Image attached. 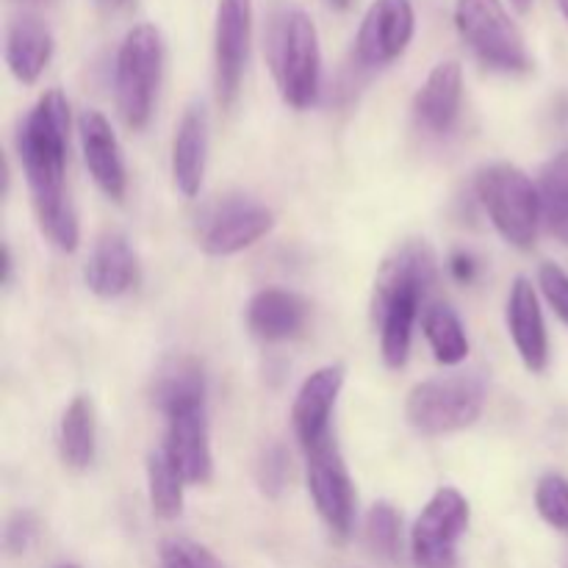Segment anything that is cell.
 Wrapping results in <instances>:
<instances>
[{"mask_svg":"<svg viewBox=\"0 0 568 568\" xmlns=\"http://www.w3.org/2000/svg\"><path fill=\"white\" fill-rule=\"evenodd\" d=\"M67 148H70V103L50 89L37 100L17 131V155L31 189L33 214L50 244L72 253L81 239L75 205L67 192Z\"/></svg>","mask_w":568,"mask_h":568,"instance_id":"1","label":"cell"},{"mask_svg":"<svg viewBox=\"0 0 568 568\" xmlns=\"http://www.w3.org/2000/svg\"><path fill=\"white\" fill-rule=\"evenodd\" d=\"M436 281V253L430 244L419 239L399 244L377 270L372 316L381 331V355L388 369H403L408 364L414 325Z\"/></svg>","mask_w":568,"mask_h":568,"instance_id":"2","label":"cell"},{"mask_svg":"<svg viewBox=\"0 0 568 568\" xmlns=\"http://www.w3.org/2000/svg\"><path fill=\"white\" fill-rule=\"evenodd\" d=\"M477 197L499 236L516 250H532L544 225L538 186L525 170L499 161L477 172Z\"/></svg>","mask_w":568,"mask_h":568,"instance_id":"3","label":"cell"},{"mask_svg":"<svg viewBox=\"0 0 568 568\" xmlns=\"http://www.w3.org/2000/svg\"><path fill=\"white\" fill-rule=\"evenodd\" d=\"M486 408V381L477 372L430 377L410 388L405 419L422 436H449L466 430Z\"/></svg>","mask_w":568,"mask_h":568,"instance_id":"4","label":"cell"},{"mask_svg":"<svg viewBox=\"0 0 568 568\" xmlns=\"http://www.w3.org/2000/svg\"><path fill=\"white\" fill-rule=\"evenodd\" d=\"M164 72V39L150 22H139L122 39L114 64V100L122 122L142 131L153 114Z\"/></svg>","mask_w":568,"mask_h":568,"instance_id":"5","label":"cell"},{"mask_svg":"<svg viewBox=\"0 0 568 568\" xmlns=\"http://www.w3.org/2000/svg\"><path fill=\"white\" fill-rule=\"evenodd\" d=\"M275 78L283 103L305 111L320 98L322 50L314 20L303 9L283 14L275 31Z\"/></svg>","mask_w":568,"mask_h":568,"instance_id":"6","label":"cell"},{"mask_svg":"<svg viewBox=\"0 0 568 568\" xmlns=\"http://www.w3.org/2000/svg\"><path fill=\"white\" fill-rule=\"evenodd\" d=\"M455 28L491 70L527 72L532 67L525 37L503 0H455Z\"/></svg>","mask_w":568,"mask_h":568,"instance_id":"7","label":"cell"},{"mask_svg":"<svg viewBox=\"0 0 568 568\" xmlns=\"http://www.w3.org/2000/svg\"><path fill=\"white\" fill-rule=\"evenodd\" d=\"M469 499L458 488H438L416 516L410 530V555L419 568H455L458 544L469 530Z\"/></svg>","mask_w":568,"mask_h":568,"instance_id":"8","label":"cell"},{"mask_svg":"<svg viewBox=\"0 0 568 568\" xmlns=\"http://www.w3.org/2000/svg\"><path fill=\"white\" fill-rule=\"evenodd\" d=\"M275 227V214L264 203L244 194L216 200L197 222V244L214 258H227L253 247Z\"/></svg>","mask_w":568,"mask_h":568,"instance_id":"9","label":"cell"},{"mask_svg":"<svg viewBox=\"0 0 568 568\" xmlns=\"http://www.w3.org/2000/svg\"><path fill=\"white\" fill-rule=\"evenodd\" d=\"M305 475H308V494L314 499L316 514L336 538H349L355 527V494L353 477L344 464L342 449L336 447L333 436L320 447L305 453Z\"/></svg>","mask_w":568,"mask_h":568,"instance_id":"10","label":"cell"},{"mask_svg":"<svg viewBox=\"0 0 568 568\" xmlns=\"http://www.w3.org/2000/svg\"><path fill=\"white\" fill-rule=\"evenodd\" d=\"M253 33V6L250 0H220L214 28V75L216 98L231 109L242 89L244 67Z\"/></svg>","mask_w":568,"mask_h":568,"instance_id":"11","label":"cell"},{"mask_svg":"<svg viewBox=\"0 0 568 568\" xmlns=\"http://www.w3.org/2000/svg\"><path fill=\"white\" fill-rule=\"evenodd\" d=\"M416 31L410 0H375L355 39V55L364 67H386L408 50Z\"/></svg>","mask_w":568,"mask_h":568,"instance_id":"12","label":"cell"},{"mask_svg":"<svg viewBox=\"0 0 568 568\" xmlns=\"http://www.w3.org/2000/svg\"><path fill=\"white\" fill-rule=\"evenodd\" d=\"M161 447L170 453L189 486H209L214 477V453L205 403L183 405L166 414V438Z\"/></svg>","mask_w":568,"mask_h":568,"instance_id":"13","label":"cell"},{"mask_svg":"<svg viewBox=\"0 0 568 568\" xmlns=\"http://www.w3.org/2000/svg\"><path fill=\"white\" fill-rule=\"evenodd\" d=\"M344 388V366L331 364L311 372L300 386L297 397L292 405V427L300 447L308 449L320 447L322 442L333 436L331 419L336 410L338 394Z\"/></svg>","mask_w":568,"mask_h":568,"instance_id":"14","label":"cell"},{"mask_svg":"<svg viewBox=\"0 0 568 568\" xmlns=\"http://www.w3.org/2000/svg\"><path fill=\"white\" fill-rule=\"evenodd\" d=\"M78 133H81L83 161H87L92 181L98 183L105 197L120 203L128 189V170L125 159H122L120 139H116L111 122L100 111L89 109L78 120Z\"/></svg>","mask_w":568,"mask_h":568,"instance_id":"15","label":"cell"},{"mask_svg":"<svg viewBox=\"0 0 568 568\" xmlns=\"http://www.w3.org/2000/svg\"><path fill=\"white\" fill-rule=\"evenodd\" d=\"M508 333L519 353L521 364L530 372H544L549 364V336L544 322L541 303H538L536 286L527 277H516L508 294V311H505Z\"/></svg>","mask_w":568,"mask_h":568,"instance_id":"16","label":"cell"},{"mask_svg":"<svg viewBox=\"0 0 568 568\" xmlns=\"http://www.w3.org/2000/svg\"><path fill=\"white\" fill-rule=\"evenodd\" d=\"M464 103V70L458 61H442L430 70L414 98V116L425 131L449 133Z\"/></svg>","mask_w":568,"mask_h":568,"instance_id":"17","label":"cell"},{"mask_svg":"<svg viewBox=\"0 0 568 568\" xmlns=\"http://www.w3.org/2000/svg\"><path fill=\"white\" fill-rule=\"evenodd\" d=\"M209 164V114L203 105H189L172 139V181L183 197H194L203 189Z\"/></svg>","mask_w":568,"mask_h":568,"instance_id":"18","label":"cell"},{"mask_svg":"<svg viewBox=\"0 0 568 568\" xmlns=\"http://www.w3.org/2000/svg\"><path fill=\"white\" fill-rule=\"evenodd\" d=\"M308 322V303L286 288H261L247 303V327L261 342L300 336Z\"/></svg>","mask_w":568,"mask_h":568,"instance_id":"19","label":"cell"},{"mask_svg":"<svg viewBox=\"0 0 568 568\" xmlns=\"http://www.w3.org/2000/svg\"><path fill=\"white\" fill-rule=\"evenodd\" d=\"M89 292L103 300L122 297L136 283V255L122 233H103L94 242L92 255L83 270Z\"/></svg>","mask_w":568,"mask_h":568,"instance_id":"20","label":"cell"},{"mask_svg":"<svg viewBox=\"0 0 568 568\" xmlns=\"http://www.w3.org/2000/svg\"><path fill=\"white\" fill-rule=\"evenodd\" d=\"M53 59V33L39 17H14L6 31V64L20 83L31 87Z\"/></svg>","mask_w":568,"mask_h":568,"instance_id":"21","label":"cell"},{"mask_svg":"<svg viewBox=\"0 0 568 568\" xmlns=\"http://www.w3.org/2000/svg\"><path fill=\"white\" fill-rule=\"evenodd\" d=\"M59 453L70 469H89L98 453V419L89 397H75L67 405L59 425Z\"/></svg>","mask_w":568,"mask_h":568,"instance_id":"22","label":"cell"},{"mask_svg":"<svg viewBox=\"0 0 568 568\" xmlns=\"http://www.w3.org/2000/svg\"><path fill=\"white\" fill-rule=\"evenodd\" d=\"M422 331H425L427 344L433 349V358L444 366L464 364L469 355V336L460 322L458 311L449 308L447 303H433L422 314Z\"/></svg>","mask_w":568,"mask_h":568,"instance_id":"23","label":"cell"},{"mask_svg":"<svg viewBox=\"0 0 568 568\" xmlns=\"http://www.w3.org/2000/svg\"><path fill=\"white\" fill-rule=\"evenodd\" d=\"M153 399L164 416L183 405L205 403V375L200 364H194L192 358L170 361L155 377Z\"/></svg>","mask_w":568,"mask_h":568,"instance_id":"24","label":"cell"},{"mask_svg":"<svg viewBox=\"0 0 568 568\" xmlns=\"http://www.w3.org/2000/svg\"><path fill=\"white\" fill-rule=\"evenodd\" d=\"M183 488H186V477L175 466L164 447L153 449L148 455V494L153 514L159 519H178L183 510Z\"/></svg>","mask_w":568,"mask_h":568,"instance_id":"25","label":"cell"},{"mask_svg":"<svg viewBox=\"0 0 568 568\" xmlns=\"http://www.w3.org/2000/svg\"><path fill=\"white\" fill-rule=\"evenodd\" d=\"M536 186L538 197H541L544 225L552 233L568 216V148L544 164V170L538 172Z\"/></svg>","mask_w":568,"mask_h":568,"instance_id":"26","label":"cell"},{"mask_svg":"<svg viewBox=\"0 0 568 568\" xmlns=\"http://www.w3.org/2000/svg\"><path fill=\"white\" fill-rule=\"evenodd\" d=\"M366 547L383 560H394L399 555V541H403V516L392 503H375L366 514L364 525Z\"/></svg>","mask_w":568,"mask_h":568,"instance_id":"27","label":"cell"},{"mask_svg":"<svg viewBox=\"0 0 568 568\" xmlns=\"http://www.w3.org/2000/svg\"><path fill=\"white\" fill-rule=\"evenodd\" d=\"M536 508L541 519L568 536V477L549 471L536 486Z\"/></svg>","mask_w":568,"mask_h":568,"instance_id":"28","label":"cell"},{"mask_svg":"<svg viewBox=\"0 0 568 568\" xmlns=\"http://www.w3.org/2000/svg\"><path fill=\"white\" fill-rule=\"evenodd\" d=\"M288 480H292V458H288L286 447L270 444V447L261 449L258 460H255V483H258L261 494L277 499L286 491Z\"/></svg>","mask_w":568,"mask_h":568,"instance_id":"29","label":"cell"},{"mask_svg":"<svg viewBox=\"0 0 568 568\" xmlns=\"http://www.w3.org/2000/svg\"><path fill=\"white\" fill-rule=\"evenodd\" d=\"M159 568H225L200 544L189 541V538H170L161 544Z\"/></svg>","mask_w":568,"mask_h":568,"instance_id":"30","label":"cell"},{"mask_svg":"<svg viewBox=\"0 0 568 568\" xmlns=\"http://www.w3.org/2000/svg\"><path fill=\"white\" fill-rule=\"evenodd\" d=\"M538 286H541L549 308L560 316V322L568 325V272L564 266L547 261V264H541V270H538Z\"/></svg>","mask_w":568,"mask_h":568,"instance_id":"31","label":"cell"},{"mask_svg":"<svg viewBox=\"0 0 568 568\" xmlns=\"http://www.w3.org/2000/svg\"><path fill=\"white\" fill-rule=\"evenodd\" d=\"M39 536V519L31 514V510H20L9 519L3 532V544H6V552L9 555H26L28 549L33 547Z\"/></svg>","mask_w":568,"mask_h":568,"instance_id":"32","label":"cell"},{"mask_svg":"<svg viewBox=\"0 0 568 568\" xmlns=\"http://www.w3.org/2000/svg\"><path fill=\"white\" fill-rule=\"evenodd\" d=\"M449 272H453V277L458 283H471L477 275V261L469 253H455L449 258Z\"/></svg>","mask_w":568,"mask_h":568,"instance_id":"33","label":"cell"},{"mask_svg":"<svg viewBox=\"0 0 568 568\" xmlns=\"http://www.w3.org/2000/svg\"><path fill=\"white\" fill-rule=\"evenodd\" d=\"M11 272H14V258H11L9 244H3V286L11 283Z\"/></svg>","mask_w":568,"mask_h":568,"instance_id":"34","label":"cell"},{"mask_svg":"<svg viewBox=\"0 0 568 568\" xmlns=\"http://www.w3.org/2000/svg\"><path fill=\"white\" fill-rule=\"evenodd\" d=\"M555 236H558L560 239V242H564L566 244V247H568V216H566V220L564 222H560V225L558 227H555Z\"/></svg>","mask_w":568,"mask_h":568,"instance_id":"35","label":"cell"},{"mask_svg":"<svg viewBox=\"0 0 568 568\" xmlns=\"http://www.w3.org/2000/svg\"><path fill=\"white\" fill-rule=\"evenodd\" d=\"M510 3H514L516 11H521V14H525V11H530L532 0H510Z\"/></svg>","mask_w":568,"mask_h":568,"instance_id":"36","label":"cell"},{"mask_svg":"<svg viewBox=\"0 0 568 568\" xmlns=\"http://www.w3.org/2000/svg\"><path fill=\"white\" fill-rule=\"evenodd\" d=\"M327 3H331L333 9H336V11H347V9H349V3H353V0H327Z\"/></svg>","mask_w":568,"mask_h":568,"instance_id":"37","label":"cell"},{"mask_svg":"<svg viewBox=\"0 0 568 568\" xmlns=\"http://www.w3.org/2000/svg\"><path fill=\"white\" fill-rule=\"evenodd\" d=\"M558 6H560V14H564L568 22V0H558Z\"/></svg>","mask_w":568,"mask_h":568,"instance_id":"38","label":"cell"},{"mask_svg":"<svg viewBox=\"0 0 568 568\" xmlns=\"http://www.w3.org/2000/svg\"><path fill=\"white\" fill-rule=\"evenodd\" d=\"M111 3H122V0H111Z\"/></svg>","mask_w":568,"mask_h":568,"instance_id":"39","label":"cell"},{"mask_svg":"<svg viewBox=\"0 0 568 568\" xmlns=\"http://www.w3.org/2000/svg\"><path fill=\"white\" fill-rule=\"evenodd\" d=\"M564 566H566V568H568V558H566V564H564Z\"/></svg>","mask_w":568,"mask_h":568,"instance_id":"40","label":"cell"}]
</instances>
